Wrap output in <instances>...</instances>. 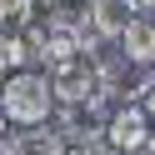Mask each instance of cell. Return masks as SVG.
I'll list each match as a JSON object with an SVG mask.
<instances>
[{"instance_id": "obj_3", "label": "cell", "mask_w": 155, "mask_h": 155, "mask_svg": "<svg viewBox=\"0 0 155 155\" xmlns=\"http://www.w3.org/2000/svg\"><path fill=\"white\" fill-rule=\"evenodd\" d=\"M135 20V10H130V0H95L90 5V30H95V40H120V30Z\"/></svg>"}, {"instance_id": "obj_5", "label": "cell", "mask_w": 155, "mask_h": 155, "mask_svg": "<svg viewBox=\"0 0 155 155\" xmlns=\"http://www.w3.org/2000/svg\"><path fill=\"white\" fill-rule=\"evenodd\" d=\"M0 150H5V155H60V135H55V130H40V125H30V130L10 135Z\"/></svg>"}, {"instance_id": "obj_4", "label": "cell", "mask_w": 155, "mask_h": 155, "mask_svg": "<svg viewBox=\"0 0 155 155\" xmlns=\"http://www.w3.org/2000/svg\"><path fill=\"white\" fill-rule=\"evenodd\" d=\"M120 55H125V65H155V25L135 15L120 30Z\"/></svg>"}, {"instance_id": "obj_7", "label": "cell", "mask_w": 155, "mask_h": 155, "mask_svg": "<svg viewBox=\"0 0 155 155\" xmlns=\"http://www.w3.org/2000/svg\"><path fill=\"white\" fill-rule=\"evenodd\" d=\"M30 65V45H25V30H0V75L25 70Z\"/></svg>"}, {"instance_id": "obj_8", "label": "cell", "mask_w": 155, "mask_h": 155, "mask_svg": "<svg viewBox=\"0 0 155 155\" xmlns=\"http://www.w3.org/2000/svg\"><path fill=\"white\" fill-rule=\"evenodd\" d=\"M35 20V0H0V30H25Z\"/></svg>"}, {"instance_id": "obj_1", "label": "cell", "mask_w": 155, "mask_h": 155, "mask_svg": "<svg viewBox=\"0 0 155 155\" xmlns=\"http://www.w3.org/2000/svg\"><path fill=\"white\" fill-rule=\"evenodd\" d=\"M0 110H5V120L20 125V130H30V125H45L55 115V90H50V75L45 70H10L5 80H0Z\"/></svg>"}, {"instance_id": "obj_10", "label": "cell", "mask_w": 155, "mask_h": 155, "mask_svg": "<svg viewBox=\"0 0 155 155\" xmlns=\"http://www.w3.org/2000/svg\"><path fill=\"white\" fill-rule=\"evenodd\" d=\"M130 10L140 15V10H155V0H130Z\"/></svg>"}, {"instance_id": "obj_9", "label": "cell", "mask_w": 155, "mask_h": 155, "mask_svg": "<svg viewBox=\"0 0 155 155\" xmlns=\"http://www.w3.org/2000/svg\"><path fill=\"white\" fill-rule=\"evenodd\" d=\"M140 110H145V120L155 125V90H150V95H145V100H140Z\"/></svg>"}, {"instance_id": "obj_6", "label": "cell", "mask_w": 155, "mask_h": 155, "mask_svg": "<svg viewBox=\"0 0 155 155\" xmlns=\"http://www.w3.org/2000/svg\"><path fill=\"white\" fill-rule=\"evenodd\" d=\"M45 10V20H60V25H80L85 30V20H90V5L95 0H35Z\"/></svg>"}, {"instance_id": "obj_2", "label": "cell", "mask_w": 155, "mask_h": 155, "mask_svg": "<svg viewBox=\"0 0 155 155\" xmlns=\"http://www.w3.org/2000/svg\"><path fill=\"white\" fill-rule=\"evenodd\" d=\"M50 90H55V105H90L95 95L105 90V75H100V60H95V50H80L70 55V60L50 65Z\"/></svg>"}, {"instance_id": "obj_11", "label": "cell", "mask_w": 155, "mask_h": 155, "mask_svg": "<svg viewBox=\"0 0 155 155\" xmlns=\"http://www.w3.org/2000/svg\"><path fill=\"white\" fill-rule=\"evenodd\" d=\"M5 125H10V120H5V110H0V145H5V140H10V135H5Z\"/></svg>"}, {"instance_id": "obj_12", "label": "cell", "mask_w": 155, "mask_h": 155, "mask_svg": "<svg viewBox=\"0 0 155 155\" xmlns=\"http://www.w3.org/2000/svg\"><path fill=\"white\" fill-rule=\"evenodd\" d=\"M0 80H5V75H0Z\"/></svg>"}]
</instances>
